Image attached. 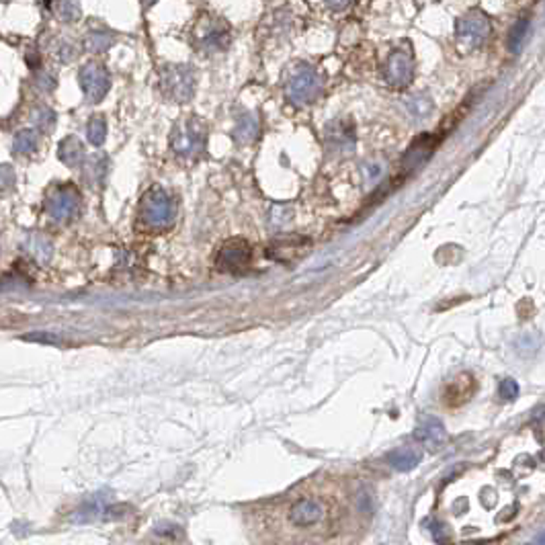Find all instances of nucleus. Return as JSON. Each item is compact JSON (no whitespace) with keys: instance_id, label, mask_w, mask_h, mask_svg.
I'll list each match as a JSON object with an SVG mask.
<instances>
[{"instance_id":"f257e3e1","label":"nucleus","mask_w":545,"mask_h":545,"mask_svg":"<svg viewBox=\"0 0 545 545\" xmlns=\"http://www.w3.org/2000/svg\"><path fill=\"white\" fill-rule=\"evenodd\" d=\"M205 144H207L205 125L197 117L180 119L171 134V146L176 154L183 158H199L205 152Z\"/></svg>"},{"instance_id":"f03ea898","label":"nucleus","mask_w":545,"mask_h":545,"mask_svg":"<svg viewBox=\"0 0 545 545\" xmlns=\"http://www.w3.org/2000/svg\"><path fill=\"white\" fill-rule=\"evenodd\" d=\"M322 93V78L308 66L299 64L287 80V98L293 105H308Z\"/></svg>"},{"instance_id":"7ed1b4c3","label":"nucleus","mask_w":545,"mask_h":545,"mask_svg":"<svg viewBox=\"0 0 545 545\" xmlns=\"http://www.w3.org/2000/svg\"><path fill=\"white\" fill-rule=\"evenodd\" d=\"M142 219L148 228H166L175 219V203L160 187L150 189L142 199Z\"/></svg>"},{"instance_id":"20e7f679","label":"nucleus","mask_w":545,"mask_h":545,"mask_svg":"<svg viewBox=\"0 0 545 545\" xmlns=\"http://www.w3.org/2000/svg\"><path fill=\"white\" fill-rule=\"evenodd\" d=\"M162 91L173 101H191L195 93V72L187 64H171L162 70Z\"/></svg>"},{"instance_id":"39448f33","label":"nucleus","mask_w":545,"mask_h":545,"mask_svg":"<svg viewBox=\"0 0 545 545\" xmlns=\"http://www.w3.org/2000/svg\"><path fill=\"white\" fill-rule=\"evenodd\" d=\"M45 210L58 224L72 222L80 212V193L74 185H58L45 199Z\"/></svg>"},{"instance_id":"423d86ee","label":"nucleus","mask_w":545,"mask_h":545,"mask_svg":"<svg viewBox=\"0 0 545 545\" xmlns=\"http://www.w3.org/2000/svg\"><path fill=\"white\" fill-rule=\"evenodd\" d=\"M80 88L88 103H101L111 88V76L107 68L98 62H88L80 68Z\"/></svg>"},{"instance_id":"0eeeda50","label":"nucleus","mask_w":545,"mask_h":545,"mask_svg":"<svg viewBox=\"0 0 545 545\" xmlns=\"http://www.w3.org/2000/svg\"><path fill=\"white\" fill-rule=\"evenodd\" d=\"M457 39L464 47H478L490 35V21L482 11H469L457 21Z\"/></svg>"},{"instance_id":"6e6552de","label":"nucleus","mask_w":545,"mask_h":545,"mask_svg":"<svg viewBox=\"0 0 545 545\" xmlns=\"http://www.w3.org/2000/svg\"><path fill=\"white\" fill-rule=\"evenodd\" d=\"M324 517H326L324 503L318 500V498H311V496L297 498L287 510V521L297 529H308V527L318 525Z\"/></svg>"},{"instance_id":"1a4fd4ad","label":"nucleus","mask_w":545,"mask_h":545,"mask_svg":"<svg viewBox=\"0 0 545 545\" xmlns=\"http://www.w3.org/2000/svg\"><path fill=\"white\" fill-rule=\"evenodd\" d=\"M253 260V251L251 246L240 240V238H234V240H228L222 251L217 254V267L222 271L226 272H242L248 269Z\"/></svg>"},{"instance_id":"9d476101","label":"nucleus","mask_w":545,"mask_h":545,"mask_svg":"<svg viewBox=\"0 0 545 545\" xmlns=\"http://www.w3.org/2000/svg\"><path fill=\"white\" fill-rule=\"evenodd\" d=\"M195 38L199 41L201 50H226L230 33H228V25L224 21L214 19L210 15H203L197 27H195Z\"/></svg>"},{"instance_id":"9b49d317","label":"nucleus","mask_w":545,"mask_h":545,"mask_svg":"<svg viewBox=\"0 0 545 545\" xmlns=\"http://www.w3.org/2000/svg\"><path fill=\"white\" fill-rule=\"evenodd\" d=\"M386 82L394 88H404L408 86L414 78V59L408 52L404 50H396L389 54L388 62H386Z\"/></svg>"},{"instance_id":"f8f14e48","label":"nucleus","mask_w":545,"mask_h":545,"mask_svg":"<svg viewBox=\"0 0 545 545\" xmlns=\"http://www.w3.org/2000/svg\"><path fill=\"white\" fill-rule=\"evenodd\" d=\"M326 142L328 146L334 148V152L340 154H352L355 150V132H352V123L338 119L326 127Z\"/></svg>"},{"instance_id":"ddd939ff","label":"nucleus","mask_w":545,"mask_h":545,"mask_svg":"<svg viewBox=\"0 0 545 545\" xmlns=\"http://www.w3.org/2000/svg\"><path fill=\"white\" fill-rule=\"evenodd\" d=\"M416 441H420L423 445H427L430 449H439L445 441H447V430H445V425L439 420V418H425L416 432H414Z\"/></svg>"},{"instance_id":"4468645a","label":"nucleus","mask_w":545,"mask_h":545,"mask_svg":"<svg viewBox=\"0 0 545 545\" xmlns=\"http://www.w3.org/2000/svg\"><path fill=\"white\" fill-rule=\"evenodd\" d=\"M432 139L428 136L418 137V139H414L412 142V146H410V150L404 154V160H402V166H404V171L410 173V171H414V168H418L425 160L428 158V154L432 152Z\"/></svg>"},{"instance_id":"2eb2a0df","label":"nucleus","mask_w":545,"mask_h":545,"mask_svg":"<svg viewBox=\"0 0 545 545\" xmlns=\"http://www.w3.org/2000/svg\"><path fill=\"white\" fill-rule=\"evenodd\" d=\"M420 459H423V453H420V449L416 447L396 449V451H391L388 455V464L394 467V469H398V471H410V469H414V467L420 464Z\"/></svg>"},{"instance_id":"dca6fc26","label":"nucleus","mask_w":545,"mask_h":545,"mask_svg":"<svg viewBox=\"0 0 545 545\" xmlns=\"http://www.w3.org/2000/svg\"><path fill=\"white\" fill-rule=\"evenodd\" d=\"M58 158L66 166H70V168L82 164V160H84V148H82L80 139L74 136L64 137V139L59 142Z\"/></svg>"},{"instance_id":"f3484780","label":"nucleus","mask_w":545,"mask_h":545,"mask_svg":"<svg viewBox=\"0 0 545 545\" xmlns=\"http://www.w3.org/2000/svg\"><path fill=\"white\" fill-rule=\"evenodd\" d=\"M234 137L238 144L248 146L253 144L254 139L258 137V119L253 113H242L236 121V130H234Z\"/></svg>"},{"instance_id":"a211bd4d","label":"nucleus","mask_w":545,"mask_h":545,"mask_svg":"<svg viewBox=\"0 0 545 545\" xmlns=\"http://www.w3.org/2000/svg\"><path fill=\"white\" fill-rule=\"evenodd\" d=\"M107 171H109V158L105 154L91 156L84 162V178L91 185H103L105 176H107Z\"/></svg>"},{"instance_id":"6ab92c4d","label":"nucleus","mask_w":545,"mask_h":545,"mask_svg":"<svg viewBox=\"0 0 545 545\" xmlns=\"http://www.w3.org/2000/svg\"><path fill=\"white\" fill-rule=\"evenodd\" d=\"M404 107H406V113H408L414 121H425L430 117L432 109H435V103L432 98L427 97V95H410L406 101H404Z\"/></svg>"},{"instance_id":"aec40b11","label":"nucleus","mask_w":545,"mask_h":545,"mask_svg":"<svg viewBox=\"0 0 545 545\" xmlns=\"http://www.w3.org/2000/svg\"><path fill=\"white\" fill-rule=\"evenodd\" d=\"M386 175V160H365L361 164V176L367 187H375Z\"/></svg>"},{"instance_id":"412c9836","label":"nucleus","mask_w":545,"mask_h":545,"mask_svg":"<svg viewBox=\"0 0 545 545\" xmlns=\"http://www.w3.org/2000/svg\"><path fill=\"white\" fill-rule=\"evenodd\" d=\"M113 41H115V35L111 33V31H105V29H101V31H91L88 35H86V50L88 52H107L111 45H113Z\"/></svg>"},{"instance_id":"4be33fe9","label":"nucleus","mask_w":545,"mask_h":545,"mask_svg":"<svg viewBox=\"0 0 545 545\" xmlns=\"http://www.w3.org/2000/svg\"><path fill=\"white\" fill-rule=\"evenodd\" d=\"M39 134L38 130H21L15 134V139H13V146H15V152L17 154H29L38 148Z\"/></svg>"},{"instance_id":"5701e85b","label":"nucleus","mask_w":545,"mask_h":545,"mask_svg":"<svg viewBox=\"0 0 545 545\" xmlns=\"http://www.w3.org/2000/svg\"><path fill=\"white\" fill-rule=\"evenodd\" d=\"M529 29H531V21L529 17H521L512 25L510 29V35H508V50L510 52H519L521 45L525 43L527 35H529Z\"/></svg>"},{"instance_id":"b1692460","label":"nucleus","mask_w":545,"mask_h":545,"mask_svg":"<svg viewBox=\"0 0 545 545\" xmlns=\"http://www.w3.org/2000/svg\"><path fill=\"white\" fill-rule=\"evenodd\" d=\"M86 137L93 146H101L107 137V121L105 117L95 115L86 125Z\"/></svg>"},{"instance_id":"393cba45","label":"nucleus","mask_w":545,"mask_h":545,"mask_svg":"<svg viewBox=\"0 0 545 545\" xmlns=\"http://www.w3.org/2000/svg\"><path fill=\"white\" fill-rule=\"evenodd\" d=\"M33 125L38 127L39 132H52L56 127V113L47 107H39L33 111Z\"/></svg>"},{"instance_id":"a878e982","label":"nucleus","mask_w":545,"mask_h":545,"mask_svg":"<svg viewBox=\"0 0 545 545\" xmlns=\"http://www.w3.org/2000/svg\"><path fill=\"white\" fill-rule=\"evenodd\" d=\"M56 13L62 21L72 23V21L80 19V4H78V0H58Z\"/></svg>"},{"instance_id":"bb28decb","label":"nucleus","mask_w":545,"mask_h":545,"mask_svg":"<svg viewBox=\"0 0 545 545\" xmlns=\"http://www.w3.org/2000/svg\"><path fill=\"white\" fill-rule=\"evenodd\" d=\"M29 251L31 254L41 260V263H45L50 256H52V244L43 238V236H31L29 238Z\"/></svg>"},{"instance_id":"cd10ccee","label":"nucleus","mask_w":545,"mask_h":545,"mask_svg":"<svg viewBox=\"0 0 545 545\" xmlns=\"http://www.w3.org/2000/svg\"><path fill=\"white\" fill-rule=\"evenodd\" d=\"M15 187V173L11 166H0V195H6Z\"/></svg>"},{"instance_id":"c85d7f7f","label":"nucleus","mask_w":545,"mask_h":545,"mask_svg":"<svg viewBox=\"0 0 545 545\" xmlns=\"http://www.w3.org/2000/svg\"><path fill=\"white\" fill-rule=\"evenodd\" d=\"M293 219V212L292 207H275L271 212V222L275 226H279V228H283L285 224H289Z\"/></svg>"},{"instance_id":"c756f323","label":"nucleus","mask_w":545,"mask_h":545,"mask_svg":"<svg viewBox=\"0 0 545 545\" xmlns=\"http://www.w3.org/2000/svg\"><path fill=\"white\" fill-rule=\"evenodd\" d=\"M498 394H500V398L506 400V402L515 400V398L519 396V386H517V382H515V379H503V382H500V388H498Z\"/></svg>"},{"instance_id":"7c9ffc66","label":"nucleus","mask_w":545,"mask_h":545,"mask_svg":"<svg viewBox=\"0 0 545 545\" xmlns=\"http://www.w3.org/2000/svg\"><path fill=\"white\" fill-rule=\"evenodd\" d=\"M25 340H31V343H43V345H59V340L56 334H50V332H33V334H27Z\"/></svg>"},{"instance_id":"2f4dec72","label":"nucleus","mask_w":545,"mask_h":545,"mask_svg":"<svg viewBox=\"0 0 545 545\" xmlns=\"http://www.w3.org/2000/svg\"><path fill=\"white\" fill-rule=\"evenodd\" d=\"M38 84L39 86H43L45 91H50V88H54V84H56V82H54V78L50 76V74H41L38 80Z\"/></svg>"},{"instance_id":"473e14b6","label":"nucleus","mask_w":545,"mask_h":545,"mask_svg":"<svg viewBox=\"0 0 545 545\" xmlns=\"http://www.w3.org/2000/svg\"><path fill=\"white\" fill-rule=\"evenodd\" d=\"M328 2V6H331L332 11H343V8H347L352 0H326Z\"/></svg>"},{"instance_id":"72a5a7b5","label":"nucleus","mask_w":545,"mask_h":545,"mask_svg":"<svg viewBox=\"0 0 545 545\" xmlns=\"http://www.w3.org/2000/svg\"><path fill=\"white\" fill-rule=\"evenodd\" d=\"M154 2H156V0H144V4H146V6H152Z\"/></svg>"}]
</instances>
